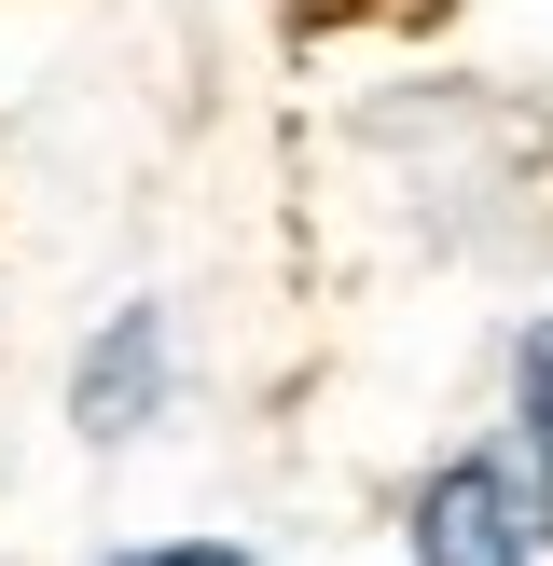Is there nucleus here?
I'll list each match as a JSON object with an SVG mask.
<instances>
[{"label":"nucleus","instance_id":"obj_1","mask_svg":"<svg viewBox=\"0 0 553 566\" xmlns=\"http://www.w3.org/2000/svg\"><path fill=\"white\" fill-rule=\"evenodd\" d=\"M415 566H553V497L525 457H457L415 497Z\"/></svg>","mask_w":553,"mask_h":566},{"label":"nucleus","instance_id":"obj_2","mask_svg":"<svg viewBox=\"0 0 553 566\" xmlns=\"http://www.w3.org/2000/svg\"><path fill=\"white\" fill-rule=\"evenodd\" d=\"M153 359H166V332H153V318H125L97 359H83V429H138V387H153Z\"/></svg>","mask_w":553,"mask_h":566},{"label":"nucleus","instance_id":"obj_3","mask_svg":"<svg viewBox=\"0 0 553 566\" xmlns=\"http://www.w3.org/2000/svg\"><path fill=\"white\" fill-rule=\"evenodd\" d=\"M138 566H249V553H208V539H180V553H138Z\"/></svg>","mask_w":553,"mask_h":566},{"label":"nucleus","instance_id":"obj_4","mask_svg":"<svg viewBox=\"0 0 553 566\" xmlns=\"http://www.w3.org/2000/svg\"><path fill=\"white\" fill-rule=\"evenodd\" d=\"M540 429H553V387H540Z\"/></svg>","mask_w":553,"mask_h":566}]
</instances>
